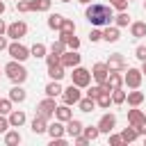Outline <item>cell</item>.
Segmentation results:
<instances>
[{"instance_id":"cell-40","label":"cell","mask_w":146,"mask_h":146,"mask_svg":"<svg viewBox=\"0 0 146 146\" xmlns=\"http://www.w3.org/2000/svg\"><path fill=\"white\" fill-rule=\"evenodd\" d=\"M100 39H103V32H100L98 27H94V30L89 32V41H91V43H96V41H100Z\"/></svg>"},{"instance_id":"cell-8","label":"cell","mask_w":146,"mask_h":146,"mask_svg":"<svg viewBox=\"0 0 146 146\" xmlns=\"http://www.w3.org/2000/svg\"><path fill=\"white\" fill-rule=\"evenodd\" d=\"M25 34H27V25H25L23 21H16V23L7 25V36H9V39L18 41V39H21V36H25Z\"/></svg>"},{"instance_id":"cell-47","label":"cell","mask_w":146,"mask_h":146,"mask_svg":"<svg viewBox=\"0 0 146 146\" xmlns=\"http://www.w3.org/2000/svg\"><path fill=\"white\" fill-rule=\"evenodd\" d=\"M7 128H9V119L0 116V132H7Z\"/></svg>"},{"instance_id":"cell-30","label":"cell","mask_w":146,"mask_h":146,"mask_svg":"<svg viewBox=\"0 0 146 146\" xmlns=\"http://www.w3.org/2000/svg\"><path fill=\"white\" fill-rule=\"evenodd\" d=\"M62 21H64L62 14H50V16H48V27H50V30H59V27H62Z\"/></svg>"},{"instance_id":"cell-12","label":"cell","mask_w":146,"mask_h":146,"mask_svg":"<svg viewBox=\"0 0 146 146\" xmlns=\"http://www.w3.org/2000/svg\"><path fill=\"white\" fill-rule=\"evenodd\" d=\"M91 75H94V80H96L98 84H103V82L107 80V75H110V68H107V64H105V62H98V64H94V68H91Z\"/></svg>"},{"instance_id":"cell-50","label":"cell","mask_w":146,"mask_h":146,"mask_svg":"<svg viewBox=\"0 0 146 146\" xmlns=\"http://www.w3.org/2000/svg\"><path fill=\"white\" fill-rule=\"evenodd\" d=\"M2 32H7V25H5V21L0 18V34H2Z\"/></svg>"},{"instance_id":"cell-17","label":"cell","mask_w":146,"mask_h":146,"mask_svg":"<svg viewBox=\"0 0 146 146\" xmlns=\"http://www.w3.org/2000/svg\"><path fill=\"white\" fill-rule=\"evenodd\" d=\"M23 123H25V112H23V110L9 112V125H11V128H21Z\"/></svg>"},{"instance_id":"cell-38","label":"cell","mask_w":146,"mask_h":146,"mask_svg":"<svg viewBox=\"0 0 146 146\" xmlns=\"http://www.w3.org/2000/svg\"><path fill=\"white\" fill-rule=\"evenodd\" d=\"M110 5H112L116 11H125V9H128V0H110Z\"/></svg>"},{"instance_id":"cell-5","label":"cell","mask_w":146,"mask_h":146,"mask_svg":"<svg viewBox=\"0 0 146 146\" xmlns=\"http://www.w3.org/2000/svg\"><path fill=\"white\" fill-rule=\"evenodd\" d=\"M80 98H82V94H80V87H78V84L71 82V87L62 89V100H64L66 105H78Z\"/></svg>"},{"instance_id":"cell-4","label":"cell","mask_w":146,"mask_h":146,"mask_svg":"<svg viewBox=\"0 0 146 146\" xmlns=\"http://www.w3.org/2000/svg\"><path fill=\"white\" fill-rule=\"evenodd\" d=\"M7 52H9V57L16 59V62H25V59L30 57V48H25V46L18 43V41L9 43V46H7Z\"/></svg>"},{"instance_id":"cell-29","label":"cell","mask_w":146,"mask_h":146,"mask_svg":"<svg viewBox=\"0 0 146 146\" xmlns=\"http://www.w3.org/2000/svg\"><path fill=\"white\" fill-rule=\"evenodd\" d=\"M5 144H7V146H16V144H21V132H18V130H9V132H5Z\"/></svg>"},{"instance_id":"cell-43","label":"cell","mask_w":146,"mask_h":146,"mask_svg":"<svg viewBox=\"0 0 146 146\" xmlns=\"http://www.w3.org/2000/svg\"><path fill=\"white\" fill-rule=\"evenodd\" d=\"M103 91V84H96V87H89V91H87V96H91V98H98V94Z\"/></svg>"},{"instance_id":"cell-41","label":"cell","mask_w":146,"mask_h":146,"mask_svg":"<svg viewBox=\"0 0 146 146\" xmlns=\"http://www.w3.org/2000/svg\"><path fill=\"white\" fill-rule=\"evenodd\" d=\"M16 9H18L21 14H25V11H30V2H25V0H16Z\"/></svg>"},{"instance_id":"cell-1","label":"cell","mask_w":146,"mask_h":146,"mask_svg":"<svg viewBox=\"0 0 146 146\" xmlns=\"http://www.w3.org/2000/svg\"><path fill=\"white\" fill-rule=\"evenodd\" d=\"M87 21L96 27H103V25H110L112 18H114V11H112V5H103V2H89L87 11H84Z\"/></svg>"},{"instance_id":"cell-2","label":"cell","mask_w":146,"mask_h":146,"mask_svg":"<svg viewBox=\"0 0 146 146\" xmlns=\"http://www.w3.org/2000/svg\"><path fill=\"white\" fill-rule=\"evenodd\" d=\"M5 73H7V78H9L14 84H23V82L27 80V71H25V66H23L21 62H16V59H11V62L5 66Z\"/></svg>"},{"instance_id":"cell-27","label":"cell","mask_w":146,"mask_h":146,"mask_svg":"<svg viewBox=\"0 0 146 146\" xmlns=\"http://www.w3.org/2000/svg\"><path fill=\"white\" fill-rule=\"evenodd\" d=\"M78 107H80V112H94V107H96V98H91V96L80 98V100H78Z\"/></svg>"},{"instance_id":"cell-55","label":"cell","mask_w":146,"mask_h":146,"mask_svg":"<svg viewBox=\"0 0 146 146\" xmlns=\"http://www.w3.org/2000/svg\"><path fill=\"white\" fill-rule=\"evenodd\" d=\"M62 2H71V0H62Z\"/></svg>"},{"instance_id":"cell-39","label":"cell","mask_w":146,"mask_h":146,"mask_svg":"<svg viewBox=\"0 0 146 146\" xmlns=\"http://www.w3.org/2000/svg\"><path fill=\"white\" fill-rule=\"evenodd\" d=\"M11 112V100L9 98H0V114H9Z\"/></svg>"},{"instance_id":"cell-22","label":"cell","mask_w":146,"mask_h":146,"mask_svg":"<svg viewBox=\"0 0 146 146\" xmlns=\"http://www.w3.org/2000/svg\"><path fill=\"white\" fill-rule=\"evenodd\" d=\"M130 34H132V39H141V36H146V23H144V21L132 23V25H130Z\"/></svg>"},{"instance_id":"cell-52","label":"cell","mask_w":146,"mask_h":146,"mask_svg":"<svg viewBox=\"0 0 146 146\" xmlns=\"http://www.w3.org/2000/svg\"><path fill=\"white\" fill-rule=\"evenodd\" d=\"M141 75H146V62H141Z\"/></svg>"},{"instance_id":"cell-21","label":"cell","mask_w":146,"mask_h":146,"mask_svg":"<svg viewBox=\"0 0 146 146\" xmlns=\"http://www.w3.org/2000/svg\"><path fill=\"white\" fill-rule=\"evenodd\" d=\"M48 135H50V139H57V137H64V125H62V121H55V123H50L48 125V130H46Z\"/></svg>"},{"instance_id":"cell-19","label":"cell","mask_w":146,"mask_h":146,"mask_svg":"<svg viewBox=\"0 0 146 146\" xmlns=\"http://www.w3.org/2000/svg\"><path fill=\"white\" fill-rule=\"evenodd\" d=\"M48 130V119H43V116H34V121H32V132L34 135H41V132H46Z\"/></svg>"},{"instance_id":"cell-20","label":"cell","mask_w":146,"mask_h":146,"mask_svg":"<svg viewBox=\"0 0 146 146\" xmlns=\"http://www.w3.org/2000/svg\"><path fill=\"white\" fill-rule=\"evenodd\" d=\"M119 36H121V34H119V27H116V25H114V27H112V25H107V27L103 30V39H105L107 43L119 41Z\"/></svg>"},{"instance_id":"cell-26","label":"cell","mask_w":146,"mask_h":146,"mask_svg":"<svg viewBox=\"0 0 146 146\" xmlns=\"http://www.w3.org/2000/svg\"><path fill=\"white\" fill-rule=\"evenodd\" d=\"M110 103H112V91H105V89H103V91L98 94V98H96V105L103 107V110H107Z\"/></svg>"},{"instance_id":"cell-10","label":"cell","mask_w":146,"mask_h":146,"mask_svg":"<svg viewBox=\"0 0 146 146\" xmlns=\"http://www.w3.org/2000/svg\"><path fill=\"white\" fill-rule=\"evenodd\" d=\"M121 84H123L121 73H119V71H110L107 80L103 82V89H105V91H114V89H121Z\"/></svg>"},{"instance_id":"cell-3","label":"cell","mask_w":146,"mask_h":146,"mask_svg":"<svg viewBox=\"0 0 146 146\" xmlns=\"http://www.w3.org/2000/svg\"><path fill=\"white\" fill-rule=\"evenodd\" d=\"M71 82H73V84H78L80 89L89 87V82H91V71L82 68L80 64H78V66H73V73H71Z\"/></svg>"},{"instance_id":"cell-56","label":"cell","mask_w":146,"mask_h":146,"mask_svg":"<svg viewBox=\"0 0 146 146\" xmlns=\"http://www.w3.org/2000/svg\"><path fill=\"white\" fill-rule=\"evenodd\" d=\"M128 2H130V0H128Z\"/></svg>"},{"instance_id":"cell-53","label":"cell","mask_w":146,"mask_h":146,"mask_svg":"<svg viewBox=\"0 0 146 146\" xmlns=\"http://www.w3.org/2000/svg\"><path fill=\"white\" fill-rule=\"evenodd\" d=\"M78 2H82V5H89V2H91V0H78Z\"/></svg>"},{"instance_id":"cell-11","label":"cell","mask_w":146,"mask_h":146,"mask_svg":"<svg viewBox=\"0 0 146 146\" xmlns=\"http://www.w3.org/2000/svg\"><path fill=\"white\" fill-rule=\"evenodd\" d=\"M105 64H107V68H110V71H119V73L128 68V64H125V59H123V55H121V52L110 55V59H107Z\"/></svg>"},{"instance_id":"cell-23","label":"cell","mask_w":146,"mask_h":146,"mask_svg":"<svg viewBox=\"0 0 146 146\" xmlns=\"http://www.w3.org/2000/svg\"><path fill=\"white\" fill-rule=\"evenodd\" d=\"M43 91H46V96H50V98H55V96H62V84H59V80H52V82H48Z\"/></svg>"},{"instance_id":"cell-51","label":"cell","mask_w":146,"mask_h":146,"mask_svg":"<svg viewBox=\"0 0 146 146\" xmlns=\"http://www.w3.org/2000/svg\"><path fill=\"white\" fill-rule=\"evenodd\" d=\"M2 14H5V2L0 0V16H2Z\"/></svg>"},{"instance_id":"cell-54","label":"cell","mask_w":146,"mask_h":146,"mask_svg":"<svg viewBox=\"0 0 146 146\" xmlns=\"http://www.w3.org/2000/svg\"><path fill=\"white\" fill-rule=\"evenodd\" d=\"M144 11H146V2H144Z\"/></svg>"},{"instance_id":"cell-7","label":"cell","mask_w":146,"mask_h":146,"mask_svg":"<svg viewBox=\"0 0 146 146\" xmlns=\"http://www.w3.org/2000/svg\"><path fill=\"white\" fill-rule=\"evenodd\" d=\"M141 71L139 68H128V73L123 75V84L125 87H130V89H139V84H141Z\"/></svg>"},{"instance_id":"cell-28","label":"cell","mask_w":146,"mask_h":146,"mask_svg":"<svg viewBox=\"0 0 146 146\" xmlns=\"http://www.w3.org/2000/svg\"><path fill=\"white\" fill-rule=\"evenodd\" d=\"M50 0H30V11H48Z\"/></svg>"},{"instance_id":"cell-13","label":"cell","mask_w":146,"mask_h":146,"mask_svg":"<svg viewBox=\"0 0 146 146\" xmlns=\"http://www.w3.org/2000/svg\"><path fill=\"white\" fill-rule=\"evenodd\" d=\"M114 125H116V116L114 114H103L100 121H98V130L100 132H107V135L114 130Z\"/></svg>"},{"instance_id":"cell-36","label":"cell","mask_w":146,"mask_h":146,"mask_svg":"<svg viewBox=\"0 0 146 146\" xmlns=\"http://www.w3.org/2000/svg\"><path fill=\"white\" fill-rule=\"evenodd\" d=\"M112 103H116V105L125 103V91H121V89H114V91H112Z\"/></svg>"},{"instance_id":"cell-6","label":"cell","mask_w":146,"mask_h":146,"mask_svg":"<svg viewBox=\"0 0 146 146\" xmlns=\"http://www.w3.org/2000/svg\"><path fill=\"white\" fill-rule=\"evenodd\" d=\"M55 98H50V96H46L39 105H36V114L39 116H43V119H50V116H55Z\"/></svg>"},{"instance_id":"cell-31","label":"cell","mask_w":146,"mask_h":146,"mask_svg":"<svg viewBox=\"0 0 146 146\" xmlns=\"http://www.w3.org/2000/svg\"><path fill=\"white\" fill-rule=\"evenodd\" d=\"M82 135H84L89 141H94V139H98L100 130H98V125H87V128H82Z\"/></svg>"},{"instance_id":"cell-35","label":"cell","mask_w":146,"mask_h":146,"mask_svg":"<svg viewBox=\"0 0 146 146\" xmlns=\"http://www.w3.org/2000/svg\"><path fill=\"white\" fill-rule=\"evenodd\" d=\"M59 32H66V34L75 32V23H73L71 18H64V21H62V27H59Z\"/></svg>"},{"instance_id":"cell-46","label":"cell","mask_w":146,"mask_h":146,"mask_svg":"<svg viewBox=\"0 0 146 146\" xmlns=\"http://www.w3.org/2000/svg\"><path fill=\"white\" fill-rule=\"evenodd\" d=\"M110 144H112V146H121V144H123L121 135H110Z\"/></svg>"},{"instance_id":"cell-45","label":"cell","mask_w":146,"mask_h":146,"mask_svg":"<svg viewBox=\"0 0 146 146\" xmlns=\"http://www.w3.org/2000/svg\"><path fill=\"white\" fill-rule=\"evenodd\" d=\"M73 141H75L78 146H87V144H89V139H87L84 135H78V137H73Z\"/></svg>"},{"instance_id":"cell-33","label":"cell","mask_w":146,"mask_h":146,"mask_svg":"<svg viewBox=\"0 0 146 146\" xmlns=\"http://www.w3.org/2000/svg\"><path fill=\"white\" fill-rule=\"evenodd\" d=\"M30 57H46V46L43 43H34L32 48H30Z\"/></svg>"},{"instance_id":"cell-34","label":"cell","mask_w":146,"mask_h":146,"mask_svg":"<svg viewBox=\"0 0 146 146\" xmlns=\"http://www.w3.org/2000/svg\"><path fill=\"white\" fill-rule=\"evenodd\" d=\"M137 137H139V132H137L132 125H130V128H125V130L121 132V139H123V141H135Z\"/></svg>"},{"instance_id":"cell-25","label":"cell","mask_w":146,"mask_h":146,"mask_svg":"<svg viewBox=\"0 0 146 146\" xmlns=\"http://www.w3.org/2000/svg\"><path fill=\"white\" fill-rule=\"evenodd\" d=\"M48 75H50V80H62V78L66 75V68H64L62 64H55V66H48Z\"/></svg>"},{"instance_id":"cell-9","label":"cell","mask_w":146,"mask_h":146,"mask_svg":"<svg viewBox=\"0 0 146 146\" xmlns=\"http://www.w3.org/2000/svg\"><path fill=\"white\" fill-rule=\"evenodd\" d=\"M80 55H78V50H64L62 52V57H59V64L64 66V68H73V66H78L80 64Z\"/></svg>"},{"instance_id":"cell-15","label":"cell","mask_w":146,"mask_h":146,"mask_svg":"<svg viewBox=\"0 0 146 146\" xmlns=\"http://www.w3.org/2000/svg\"><path fill=\"white\" fill-rule=\"evenodd\" d=\"M144 121H146V116H144V112H141V110H137V107H135V110H130V112H128V123H130L132 128L141 125Z\"/></svg>"},{"instance_id":"cell-49","label":"cell","mask_w":146,"mask_h":146,"mask_svg":"<svg viewBox=\"0 0 146 146\" xmlns=\"http://www.w3.org/2000/svg\"><path fill=\"white\" fill-rule=\"evenodd\" d=\"M7 46H9V43H7V39L0 34V50H7Z\"/></svg>"},{"instance_id":"cell-24","label":"cell","mask_w":146,"mask_h":146,"mask_svg":"<svg viewBox=\"0 0 146 146\" xmlns=\"http://www.w3.org/2000/svg\"><path fill=\"white\" fill-rule=\"evenodd\" d=\"M125 100H128V105L139 107V105L144 103V94H141V91H128V94H125Z\"/></svg>"},{"instance_id":"cell-42","label":"cell","mask_w":146,"mask_h":146,"mask_svg":"<svg viewBox=\"0 0 146 146\" xmlns=\"http://www.w3.org/2000/svg\"><path fill=\"white\" fill-rule=\"evenodd\" d=\"M46 64H48V66H55V64H59V55H55V52L46 55Z\"/></svg>"},{"instance_id":"cell-14","label":"cell","mask_w":146,"mask_h":146,"mask_svg":"<svg viewBox=\"0 0 146 146\" xmlns=\"http://www.w3.org/2000/svg\"><path fill=\"white\" fill-rule=\"evenodd\" d=\"M55 119L57 121H62V123H66L68 119H73V112H71V105H59V107H55Z\"/></svg>"},{"instance_id":"cell-18","label":"cell","mask_w":146,"mask_h":146,"mask_svg":"<svg viewBox=\"0 0 146 146\" xmlns=\"http://www.w3.org/2000/svg\"><path fill=\"white\" fill-rule=\"evenodd\" d=\"M25 96H27V94H25V89H23L21 84H16V87L9 89V100H11V103H23Z\"/></svg>"},{"instance_id":"cell-44","label":"cell","mask_w":146,"mask_h":146,"mask_svg":"<svg viewBox=\"0 0 146 146\" xmlns=\"http://www.w3.org/2000/svg\"><path fill=\"white\" fill-rule=\"evenodd\" d=\"M135 57H137L139 62H146V46H139V48L135 50Z\"/></svg>"},{"instance_id":"cell-37","label":"cell","mask_w":146,"mask_h":146,"mask_svg":"<svg viewBox=\"0 0 146 146\" xmlns=\"http://www.w3.org/2000/svg\"><path fill=\"white\" fill-rule=\"evenodd\" d=\"M64 50H66V43H64V41H55V43L50 46V52H55V55H59V57H62Z\"/></svg>"},{"instance_id":"cell-32","label":"cell","mask_w":146,"mask_h":146,"mask_svg":"<svg viewBox=\"0 0 146 146\" xmlns=\"http://www.w3.org/2000/svg\"><path fill=\"white\" fill-rule=\"evenodd\" d=\"M112 21L116 23V27H125V25L130 23V16H128L125 11H119V14H116V16L112 18Z\"/></svg>"},{"instance_id":"cell-48","label":"cell","mask_w":146,"mask_h":146,"mask_svg":"<svg viewBox=\"0 0 146 146\" xmlns=\"http://www.w3.org/2000/svg\"><path fill=\"white\" fill-rule=\"evenodd\" d=\"M135 130H137V132H139V135H146V121H144V123H141V125H137V128H135Z\"/></svg>"},{"instance_id":"cell-16","label":"cell","mask_w":146,"mask_h":146,"mask_svg":"<svg viewBox=\"0 0 146 146\" xmlns=\"http://www.w3.org/2000/svg\"><path fill=\"white\" fill-rule=\"evenodd\" d=\"M82 128H84V125H82L78 119H68L64 130H66V135H71V137H78V135H82Z\"/></svg>"}]
</instances>
